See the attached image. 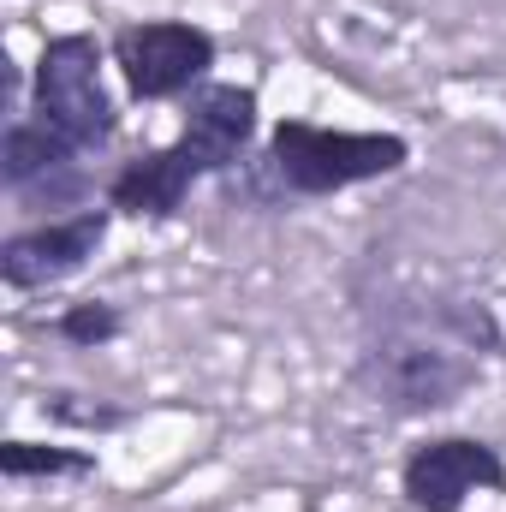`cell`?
I'll return each mask as SVG.
<instances>
[{"label":"cell","mask_w":506,"mask_h":512,"mask_svg":"<svg viewBox=\"0 0 506 512\" xmlns=\"http://www.w3.org/2000/svg\"><path fill=\"white\" fill-rule=\"evenodd\" d=\"M411 161V143L393 131H328L310 120H280L268 137V167L298 197H334L346 185L387 179Z\"/></svg>","instance_id":"1"},{"label":"cell","mask_w":506,"mask_h":512,"mask_svg":"<svg viewBox=\"0 0 506 512\" xmlns=\"http://www.w3.org/2000/svg\"><path fill=\"white\" fill-rule=\"evenodd\" d=\"M30 120H42L48 131H60L72 149H102L120 114L114 96L102 84V48L96 36H54L36 60V84H30Z\"/></svg>","instance_id":"2"},{"label":"cell","mask_w":506,"mask_h":512,"mask_svg":"<svg viewBox=\"0 0 506 512\" xmlns=\"http://www.w3.org/2000/svg\"><path fill=\"white\" fill-rule=\"evenodd\" d=\"M358 382L364 393L399 411V417H417V411H441L453 405L465 387L477 382V358L447 346V340H417V334H399V340H381L364 352L358 364Z\"/></svg>","instance_id":"3"},{"label":"cell","mask_w":506,"mask_h":512,"mask_svg":"<svg viewBox=\"0 0 506 512\" xmlns=\"http://www.w3.org/2000/svg\"><path fill=\"white\" fill-rule=\"evenodd\" d=\"M114 66L126 72V90L137 102H167L203 84L215 66V36L185 18H149L114 30Z\"/></svg>","instance_id":"4"},{"label":"cell","mask_w":506,"mask_h":512,"mask_svg":"<svg viewBox=\"0 0 506 512\" xmlns=\"http://www.w3.org/2000/svg\"><path fill=\"white\" fill-rule=\"evenodd\" d=\"M399 489H405L411 512H459L477 489H506V465L477 435H435V441L411 447Z\"/></svg>","instance_id":"5"},{"label":"cell","mask_w":506,"mask_h":512,"mask_svg":"<svg viewBox=\"0 0 506 512\" xmlns=\"http://www.w3.org/2000/svg\"><path fill=\"white\" fill-rule=\"evenodd\" d=\"M102 239H108V209H78V215H66V221L12 233V239L0 245V280H6L12 292H36V286L72 280L90 256L102 251Z\"/></svg>","instance_id":"6"},{"label":"cell","mask_w":506,"mask_h":512,"mask_svg":"<svg viewBox=\"0 0 506 512\" xmlns=\"http://www.w3.org/2000/svg\"><path fill=\"white\" fill-rule=\"evenodd\" d=\"M256 137V90L239 84H197L185 102V126H179V149L203 167V179L227 173Z\"/></svg>","instance_id":"7"},{"label":"cell","mask_w":506,"mask_h":512,"mask_svg":"<svg viewBox=\"0 0 506 512\" xmlns=\"http://www.w3.org/2000/svg\"><path fill=\"white\" fill-rule=\"evenodd\" d=\"M191 185H203V167H197L179 143H167V149L131 155L126 167L108 179V209L167 221V215H179V203L191 197Z\"/></svg>","instance_id":"8"},{"label":"cell","mask_w":506,"mask_h":512,"mask_svg":"<svg viewBox=\"0 0 506 512\" xmlns=\"http://www.w3.org/2000/svg\"><path fill=\"white\" fill-rule=\"evenodd\" d=\"M78 155L84 149H72L60 131H48L42 120H12L6 137H0V179H6V191L24 197V191L48 185L54 173H72Z\"/></svg>","instance_id":"9"},{"label":"cell","mask_w":506,"mask_h":512,"mask_svg":"<svg viewBox=\"0 0 506 512\" xmlns=\"http://www.w3.org/2000/svg\"><path fill=\"white\" fill-rule=\"evenodd\" d=\"M0 471L12 483H24V477H90L96 453H84V447H42V441H6L0 447Z\"/></svg>","instance_id":"10"},{"label":"cell","mask_w":506,"mask_h":512,"mask_svg":"<svg viewBox=\"0 0 506 512\" xmlns=\"http://www.w3.org/2000/svg\"><path fill=\"white\" fill-rule=\"evenodd\" d=\"M54 334H60L66 346H84V352H96V346H114V340L126 334V316H120L108 298H84V304H72V310L54 322Z\"/></svg>","instance_id":"11"},{"label":"cell","mask_w":506,"mask_h":512,"mask_svg":"<svg viewBox=\"0 0 506 512\" xmlns=\"http://www.w3.org/2000/svg\"><path fill=\"white\" fill-rule=\"evenodd\" d=\"M48 417L78 423V429H120V423H126V411H108V405H78V393H48Z\"/></svg>","instance_id":"12"}]
</instances>
